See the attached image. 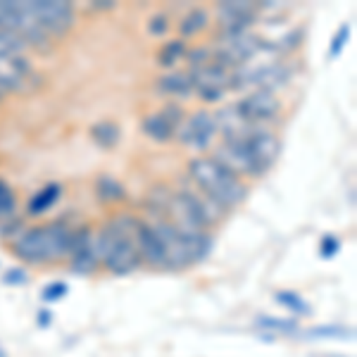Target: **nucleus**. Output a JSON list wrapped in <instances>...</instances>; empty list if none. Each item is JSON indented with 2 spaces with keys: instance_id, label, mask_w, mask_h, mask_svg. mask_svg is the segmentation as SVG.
<instances>
[{
  "instance_id": "obj_15",
  "label": "nucleus",
  "mask_w": 357,
  "mask_h": 357,
  "mask_svg": "<svg viewBox=\"0 0 357 357\" xmlns=\"http://www.w3.org/2000/svg\"><path fill=\"white\" fill-rule=\"evenodd\" d=\"M62 195V186L60 183H48V186H43L41 191H36L29 198L26 203V215L29 217H41L43 212H48L50 207H53L57 200H60Z\"/></svg>"
},
{
  "instance_id": "obj_19",
  "label": "nucleus",
  "mask_w": 357,
  "mask_h": 357,
  "mask_svg": "<svg viewBox=\"0 0 357 357\" xmlns=\"http://www.w3.org/2000/svg\"><path fill=\"white\" fill-rule=\"evenodd\" d=\"M186 50H188V43L183 41V38H172V41H165L162 45H160V50H158V65L165 67V69L176 67V62L186 57Z\"/></svg>"
},
{
  "instance_id": "obj_18",
  "label": "nucleus",
  "mask_w": 357,
  "mask_h": 357,
  "mask_svg": "<svg viewBox=\"0 0 357 357\" xmlns=\"http://www.w3.org/2000/svg\"><path fill=\"white\" fill-rule=\"evenodd\" d=\"M207 24H210V15H207L205 8H193L188 15H183V20L178 22V38H193L198 36L200 31H205Z\"/></svg>"
},
{
  "instance_id": "obj_30",
  "label": "nucleus",
  "mask_w": 357,
  "mask_h": 357,
  "mask_svg": "<svg viewBox=\"0 0 357 357\" xmlns=\"http://www.w3.org/2000/svg\"><path fill=\"white\" fill-rule=\"evenodd\" d=\"M167 117V122H169L172 126H176L183 122V117H186V112H183L181 105H176V102H169V105H165V110H160Z\"/></svg>"
},
{
  "instance_id": "obj_23",
  "label": "nucleus",
  "mask_w": 357,
  "mask_h": 357,
  "mask_svg": "<svg viewBox=\"0 0 357 357\" xmlns=\"http://www.w3.org/2000/svg\"><path fill=\"white\" fill-rule=\"evenodd\" d=\"M24 53H26V45L20 36H15V33H10V31H0V62L8 60V57L24 55Z\"/></svg>"
},
{
  "instance_id": "obj_4",
  "label": "nucleus",
  "mask_w": 357,
  "mask_h": 357,
  "mask_svg": "<svg viewBox=\"0 0 357 357\" xmlns=\"http://www.w3.org/2000/svg\"><path fill=\"white\" fill-rule=\"evenodd\" d=\"M29 10H31L36 24L53 41L67 36L77 24V10H74L72 3H65V0H29Z\"/></svg>"
},
{
  "instance_id": "obj_22",
  "label": "nucleus",
  "mask_w": 357,
  "mask_h": 357,
  "mask_svg": "<svg viewBox=\"0 0 357 357\" xmlns=\"http://www.w3.org/2000/svg\"><path fill=\"white\" fill-rule=\"evenodd\" d=\"M255 326H257V329H262V331H272V333H293V331L298 329V321L296 319H281V317L262 314V317H257Z\"/></svg>"
},
{
  "instance_id": "obj_12",
  "label": "nucleus",
  "mask_w": 357,
  "mask_h": 357,
  "mask_svg": "<svg viewBox=\"0 0 357 357\" xmlns=\"http://www.w3.org/2000/svg\"><path fill=\"white\" fill-rule=\"evenodd\" d=\"M136 248H138L141 264H146V267H151V269H167V255H165L162 241L158 238V234H155L146 222L138 229Z\"/></svg>"
},
{
  "instance_id": "obj_31",
  "label": "nucleus",
  "mask_w": 357,
  "mask_h": 357,
  "mask_svg": "<svg viewBox=\"0 0 357 357\" xmlns=\"http://www.w3.org/2000/svg\"><path fill=\"white\" fill-rule=\"evenodd\" d=\"M3 281L8 286H22V284H26V281H29V274H26L24 267H13V269H8V272H5Z\"/></svg>"
},
{
  "instance_id": "obj_13",
  "label": "nucleus",
  "mask_w": 357,
  "mask_h": 357,
  "mask_svg": "<svg viewBox=\"0 0 357 357\" xmlns=\"http://www.w3.org/2000/svg\"><path fill=\"white\" fill-rule=\"evenodd\" d=\"M155 89L165 96H176V98H186L193 93V84L186 72L162 74V77H158V82H155Z\"/></svg>"
},
{
  "instance_id": "obj_24",
  "label": "nucleus",
  "mask_w": 357,
  "mask_h": 357,
  "mask_svg": "<svg viewBox=\"0 0 357 357\" xmlns=\"http://www.w3.org/2000/svg\"><path fill=\"white\" fill-rule=\"evenodd\" d=\"M350 24H341L338 26V31L333 33V38H331V43H329V60H338V57L343 55V50H345V45H348L350 41Z\"/></svg>"
},
{
  "instance_id": "obj_5",
  "label": "nucleus",
  "mask_w": 357,
  "mask_h": 357,
  "mask_svg": "<svg viewBox=\"0 0 357 357\" xmlns=\"http://www.w3.org/2000/svg\"><path fill=\"white\" fill-rule=\"evenodd\" d=\"M215 162H220L222 167H227L231 174L241 176L243 181L248 178H260L252 165L250 151H248L245 136H220V143L212 146V155Z\"/></svg>"
},
{
  "instance_id": "obj_21",
  "label": "nucleus",
  "mask_w": 357,
  "mask_h": 357,
  "mask_svg": "<svg viewBox=\"0 0 357 357\" xmlns=\"http://www.w3.org/2000/svg\"><path fill=\"white\" fill-rule=\"evenodd\" d=\"M15 212H17V195L13 191L5 178H0V222H10L15 220Z\"/></svg>"
},
{
  "instance_id": "obj_6",
  "label": "nucleus",
  "mask_w": 357,
  "mask_h": 357,
  "mask_svg": "<svg viewBox=\"0 0 357 357\" xmlns=\"http://www.w3.org/2000/svg\"><path fill=\"white\" fill-rule=\"evenodd\" d=\"M186 74L193 84V91L205 102H220L224 93L231 89V69L222 67L215 60L200 67H191Z\"/></svg>"
},
{
  "instance_id": "obj_35",
  "label": "nucleus",
  "mask_w": 357,
  "mask_h": 357,
  "mask_svg": "<svg viewBox=\"0 0 357 357\" xmlns=\"http://www.w3.org/2000/svg\"><path fill=\"white\" fill-rule=\"evenodd\" d=\"M0 357H8V353H5V350H3V348H0Z\"/></svg>"
},
{
  "instance_id": "obj_3",
  "label": "nucleus",
  "mask_w": 357,
  "mask_h": 357,
  "mask_svg": "<svg viewBox=\"0 0 357 357\" xmlns=\"http://www.w3.org/2000/svg\"><path fill=\"white\" fill-rule=\"evenodd\" d=\"M186 176L198 191H203L207 198L215 200L217 205L224 207L227 212H234L238 205H243L250 193L248 181L241 176L231 174L227 167L210 158V155H198L188 162Z\"/></svg>"
},
{
  "instance_id": "obj_1",
  "label": "nucleus",
  "mask_w": 357,
  "mask_h": 357,
  "mask_svg": "<svg viewBox=\"0 0 357 357\" xmlns=\"http://www.w3.org/2000/svg\"><path fill=\"white\" fill-rule=\"evenodd\" d=\"M141 224L143 220L138 215L117 212L100 229H93V252L100 267H105L114 276H126L141 267L136 248Z\"/></svg>"
},
{
  "instance_id": "obj_29",
  "label": "nucleus",
  "mask_w": 357,
  "mask_h": 357,
  "mask_svg": "<svg viewBox=\"0 0 357 357\" xmlns=\"http://www.w3.org/2000/svg\"><path fill=\"white\" fill-rule=\"evenodd\" d=\"M148 31H151V36H165V33L169 31V20H167V15H153L151 22H148Z\"/></svg>"
},
{
  "instance_id": "obj_33",
  "label": "nucleus",
  "mask_w": 357,
  "mask_h": 357,
  "mask_svg": "<svg viewBox=\"0 0 357 357\" xmlns=\"http://www.w3.org/2000/svg\"><path fill=\"white\" fill-rule=\"evenodd\" d=\"M91 8L100 10V13H102V10H114V8H117V3H114V0H105V3H91Z\"/></svg>"
},
{
  "instance_id": "obj_20",
  "label": "nucleus",
  "mask_w": 357,
  "mask_h": 357,
  "mask_svg": "<svg viewBox=\"0 0 357 357\" xmlns=\"http://www.w3.org/2000/svg\"><path fill=\"white\" fill-rule=\"evenodd\" d=\"M274 301L281 305V307H286L289 312H293L296 317H310L312 314V307H310V303L305 301L303 296H298L296 291H279L274 296Z\"/></svg>"
},
{
  "instance_id": "obj_28",
  "label": "nucleus",
  "mask_w": 357,
  "mask_h": 357,
  "mask_svg": "<svg viewBox=\"0 0 357 357\" xmlns=\"http://www.w3.org/2000/svg\"><path fill=\"white\" fill-rule=\"evenodd\" d=\"M338 250H341V238H338V236H333V234L321 236V241H319V257L321 260H331V257H336Z\"/></svg>"
},
{
  "instance_id": "obj_8",
  "label": "nucleus",
  "mask_w": 357,
  "mask_h": 357,
  "mask_svg": "<svg viewBox=\"0 0 357 357\" xmlns=\"http://www.w3.org/2000/svg\"><path fill=\"white\" fill-rule=\"evenodd\" d=\"M236 110L241 112V117L245 122H250L252 126H267L274 119L281 117L284 112V102L281 98L272 93V91H262V89H252L250 93L243 96L241 100L234 102Z\"/></svg>"
},
{
  "instance_id": "obj_17",
  "label": "nucleus",
  "mask_w": 357,
  "mask_h": 357,
  "mask_svg": "<svg viewBox=\"0 0 357 357\" xmlns=\"http://www.w3.org/2000/svg\"><path fill=\"white\" fill-rule=\"evenodd\" d=\"M89 134H91V138H93L96 146L105 148V151H112V148H117L119 141H122V129H119V126L114 124V122H110V119L93 124Z\"/></svg>"
},
{
  "instance_id": "obj_27",
  "label": "nucleus",
  "mask_w": 357,
  "mask_h": 357,
  "mask_svg": "<svg viewBox=\"0 0 357 357\" xmlns=\"http://www.w3.org/2000/svg\"><path fill=\"white\" fill-rule=\"evenodd\" d=\"M67 293H69V286L65 284V281H50L48 286H43L41 301L43 303H57V301H62Z\"/></svg>"
},
{
  "instance_id": "obj_25",
  "label": "nucleus",
  "mask_w": 357,
  "mask_h": 357,
  "mask_svg": "<svg viewBox=\"0 0 357 357\" xmlns=\"http://www.w3.org/2000/svg\"><path fill=\"white\" fill-rule=\"evenodd\" d=\"M183 60H188L191 67H200V65H207V62L215 60V53H212V45H198V48H188Z\"/></svg>"
},
{
  "instance_id": "obj_11",
  "label": "nucleus",
  "mask_w": 357,
  "mask_h": 357,
  "mask_svg": "<svg viewBox=\"0 0 357 357\" xmlns=\"http://www.w3.org/2000/svg\"><path fill=\"white\" fill-rule=\"evenodd\" d=\"M67 262L74 274H84V276H91L100 269V262H98V257L93 252V229L91 227L74 229L72 252H69Z\"/></svg>"
},
{
  "instance_id": "obj_16",
  "label": "nucleus",
  "mask_w": 357,
  "mask_h": 357,
  "mask_svg": "<svg viewBox=\"0 0 357 357\" xmlns=\"http://www.w3.org/2000/svg\"><path fill=\"white\" fill-rule=\"evenodd\" d=\"M96 198L105 205H114V203H124L129 195H126V188L122 181H117L110 174H100L96 178Z\"/></svg>"
},
{
  "instance_id": "obj_34",
  "label": "nucleus",
  "mask_w": 357,
  "mask_h": 357,
  "mask_svg": "<svg viewBox=\"0 0 357 357\" xmlns=\"http://www.w3.org/2000/svg\"><path fill=\"white\" fill-rule=\"evenodd\" d=\"M5 96H8V93H5V89H3V86H0V100H3Z\"/></svg>"
},
{
  "instance_id": "obj_32",
  "label": "nucleus",
  "mask_w": 357,
  "mask_h": 357,
  "mask_svg": "<svg viewBox=\"0 0 357 357\" xmlns=\"http://www.w3.org/2000/svg\"><path fill=\"white\" fill-rule=\"evenodd\" d=\"M36 321H38V326H50V321H53V314H50L48 310H38Z\"/></svg>"
},
{
  "instance_id": "obj_26",
  "label": "nucleus",
  "mask_w": 357,
  "mask_h": 357,
  "mask_svg": "<svg viewBox=\"0 0 357 357\" xmlns=\"http://www.w3.org/2000/svg\"><path fill=\"white\" fill-rule=\"evenodd\" d=\"M305 336H310V338H350L353 331L345 329V326H317V329H310Z\"/></svg>"
},
{
  "instance_id": "obj_10",
  "label": "nucleus",
  "mask_w": 357,
  "mask_h": 357,
  "mask_svg": "<svg viewBox=\"0 0 357 357\" xmlns=\"http://www.w3.org/2000/svg\"><path fill=\"white\" fill-rule=\"evenodd\" d=\"M245 143H248V151H250L257 176L262 178L276 165V160H279L281 138L276 136L272 129H267V126H255V129L245 136Z\"/></svg>"
},
{
  "instance_id": "obj_14",
  "label": "nucleus",
  "mask_w": 357,
  "mask_h": 357,
  "mask_svg": "<svg viewBox=\"0 0 357 357\" xmlns=\"http://www.w3.org/2000/svg\"><path fill=\"white\" fill-rule=\"evenodd\" d=\"M141 129L151 141L155 143H169L174 141V126L167 122V117L162 112H151L143 117L141 122Z\"/></svg>"
},
{
  "instance_id": "obj_2",
  "label": "nucleus",
  "mask_w": 357,
  "mask_h": 357,
  "mask_svg": "<svg viewBox=\"0 0 357 357\" xmlns=\"http://www.w3.org/2000/svg\"><path fill=\"white\" fill-rule=\"evenodd\" d=\"M74 229L57 220L24 229L13 241V255L24 264H55L69 260Z\"/></svg>"
},
{
  "instance_id": "obj_7",
  "label": "nucleus",
  "mask_w": 357,
  "mask_h": 357,
  "mask_svg": "<svg viewBox=\"0 0 357 357\" xmlns=\"http://www.w3.org/2000/svg\"><path fill=\"white\" fill-rule=\"evenodd\" d=\"M217 124H215V117L212 112L207 110H198V112H191L183 117V122L174 129V138L181 146L186 148H193V151L203 153L207 148L215 146L217 141Z\"/></svg>"
},
{
  "instance_id": "obj_9",
  "label": "nucleus",
  "mask_w": 357,
  "mask_h": 357,
  "mask_svg": "<svg viewBox=\"0 0 357 357\" xmlns=\"http://www.w3.org/2000/svg\"><path fill=\"white\" fill-rule=\"evenodd\" d=\"M212 45V53H215V62H220L222 67L227 69H238L241 65H245L252 55L260 50L262 38L255 36L252 31L241 33V36H229V38H220Z\"/></svg>"
}]
</instances>
